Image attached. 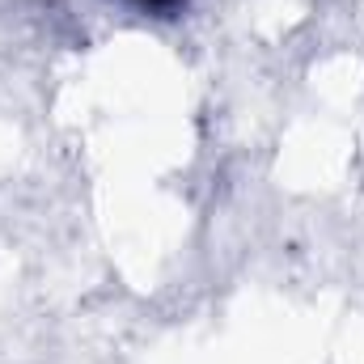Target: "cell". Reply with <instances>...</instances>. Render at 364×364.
I'll use <instances>...</instances> for the list:
<instances>
[{"label": "cell", "instance_id": "1", "mask_svg": "<svg viewBox=\"0 0 364 364\" xmlns=\"http://www.w3.org/2000/svg\"><path fill=\"white\" fill-rule=\"evenodd\" d=\"M136 4H144V9H153V13H174L182 0H136Z\"/></svg>", "mask_w": 364, "mask_h": 364}]
</instances>
